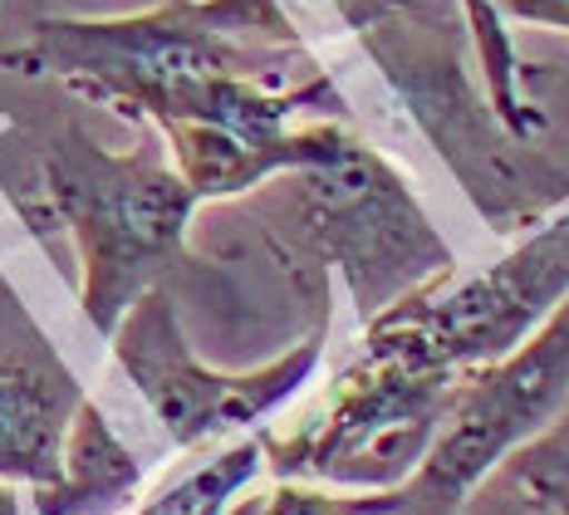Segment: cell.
Instances as JSON below:
<instances>
[{"label":"cell","instance_id":"1","mask_svg":"<svg viewBox=\"0 0 569 515\" xmlns=\"http://www.w3.org/2000/svg\"><path fill=\"white\" fill-rule=\"evenodd\" d=\"M30 75L79 99L148 118L168 133L284 142L310 123H343V99L280 0H168L113 20H40Z\"/></svg>","mask_w":569,"mask_h":515},{"label":"cell","instance_id":"2","mask_svg":"<svg viewBox=\"0 0 569 515\" xmlns=\"http://www.w3.org/2000/svg\"><path fill=\"white\" fill-rule=\"evenodd\" d=\"M30 191H10L34 236L64 231L79 256V309L109 339L138 295L187 260L197 197L158 148L113 152L79 123L26 138Z\"/></svg>","mask_w":569,"mask_h":515},{"label":"cell","instance_id":"3","mask_svg":"<svg viewBox=\"0 0 569 515\" xmlns=\"http://www.w3.org/2000/svg\"><path fill=\"white\" fill-rule=\"evenodd\" d=\"M496 236H530L569 207V167L526 148L471 83L457 0H335Z\"/></svg>","mask_w":569,"mask_h":515},{"label":"cell","instance_id":"4","mask_svg":"<svg viewBox=\"0 0 569 515\" xmlns=\"http://www.w3.org/2000/svg\"><path fill=\"white\" fill-rule=\"evenodd\" d=\"M284 221L315 266H335L349 285L359 319L369 325L398 299L457 270L452 246L427 221L402 172L359 133L319 167L284 172Z\"/></svg>","mask_w":569,"mask_h":515},{"label":"cell","instance_id":"5","mask_svg":"<svg viewBox=\"0 0 569 515\" xmlns=\"http://www.w3.org/2000/svg\"><path fill=\"white\" fill-rule=\"evenodd\" d=\"M569 299V207L481 275L422 285L363 325L359 354L418 374H477L516 354Z\"/></svg>","mask_w":569,"mask_h":515},{"label":"cell","instance_id":"6","mask_svg":"<svg viewBox=\"0 0 569 515\" xmlns=\"http://www.w3.org/2000/svg\"><path fill=\"white\" fill-rule=\"evenodd\" d=\"M457 383L353 354L290 433H260L266 472L339 496H388L432 452Z\"/></svg>","mask_w":569,"mask_h":515},{"label":"cell","instance_id":"7","mask_svg":"<svg viewBox=\"0 0 569 515\" xmlns=\"http://www.w3.org/2000/svg\"><path fill=\"white\" fill-rule=\"evenodd\" d=\"M569 403V299L516 354L461 374L432 452L388 496H353L359 515H461L477 486L560 423Z\"/></svg>","mask_w":569,"mask_h":515},{"label":"cell","instance_id":"8","mask_svg":"<svg viewBox=\"0 0 569 515\" xmlns=\"http://www.w3.org/2000/svg\"><path fill=\"white\" fill-rule=\"evenodd\" d=\"M325 339H329V325L319 319L280 358L246 368V374H227V368H211L192 354L168 285L138 295L133 309L109 334L118 368L128 374V383L142 393V403L162 423V433L182 452L211 447V442L246 433V427H260L270 413H280L319 374Z\"/></svg>","mask_w":569,"mask_h":515},{"label":"cell","instance_id":"9","mask_svg":"<svg viewBox=\"0 0 569 515\" xmlns=\"http://www.w3.org/2000/svg\"><path fill=\"white\" fill-rule=\"evenodd\" d=\"M84 398L89 393L54 344L0 285V482H26L30 491L50 486Z\"/></svg>","mask_w":569,"mask_h":515},{"label":"cell","instance_id":"10","mask_svg":"<svg viewBox=\"0 0 569 515\" xmlns=\"http://www.w3.org/2000/svg\"><path fill=\"white\" fill-rule=\"evenodd\" d=\"M142 491V466L133 452L118 442L109 417L99 403L84 398L69 423L59 476L50 486L34 491V511L40 515H118L133 506Z\"/></svg>","mask_w":569,"mask_h":515},{"label":"cell","instance_id":"11","mask_svg":"<svg viewBox=\"0 0 569 515\" xmlns=\"http://www.w3.org/2000/svg\"><path fill=\"white\" fill-rule=\"evenodd\" d=\"M506 466H511V482L536 515H569V403L560 423L530 442L526 452H516Z\"/></svg>","mask_w":569,"mask_h":515},{"label":"cell","instance_id":"12","mask_svg":"<svg viewBox=\"0 0 569 515\" xmlns=\"http://www.w3.org/2000/svg\"><path fill=\"white\" fill-rule=\"evenodd\" d=\"M260 515H359V511H353V496H339V491L276 482V491L260 496Z\"/></svg>","mask_w":569,"mask_h":515},{"label":"cell","instance_id":"13","mask_svg":"<svg viewBox=\"0 0 569 515\" xmlns=\"http://www.w3.org/2000/svg\"><path fill=\"white\" fill-rule=\"evenodd\" d=\"M491 10L501 20H520V26L569 34V0H491Z\"/></svg>","mask_w":569,"mask_h":515},{"label":"cell","instance_id":"14","mask_svg":"<svg viewBox=\"0 0 569 515\" xmlns=\"http://www.w3.org/2000/svg\"><path fill=\"white\" fill-rule=\"evenodd\" d=\"M0 69H16V75H30V55H26V44H20V50H6V55H0Z\"/></svg>","mask_w":569,"mask_h":515},{"label":"cell","instance_id":"15","mask_svg":"<svg viewBox=\"0 0 569 515\" xmlns=\"http://www.w3.org/2000/svg\"><path fill=\"white\" fill-rule=\"evenodd\" d=\"M0 515H20V496L10 482H0Z\"/></svg>","mask_w":569,"mask_h":515}]
</instances>
